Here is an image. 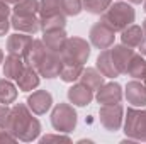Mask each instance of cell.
Listing matches in <instances>:
<instances>
[{
    "label": "cell",
    "mask_w": 146,
    "mask_h": 144,
    "mask_svg": "<svg viewBox=\"0 0 146 144\" xmlns=\"http://www.w3.org/2000/svg\"><path fill=\"white\" fill-rule=\"evenodd\" d=\"M3 129L10 132L17 141L31 143L36 141L41 134V122L33 117V112L27 104H15L10 108V115Z\"/></svg>",
    "instance_id": "cell-1"
},
{
    "label": "cell",
    "mask_w": 146,
    "mask_h": 144,
    "mask_svg": "<svg viewBox=\"0 0 146 144\" xmlns=\"http://www.w3.org/2000/svg\"><path fill=\"white\" fill-rule=\"evenodd\" d=\"M136 19V12L133 9L131 3L127 2H115V3H110L109 9L102 14V22H106L110 29H114L115 32L117 31H122L126 29L127 26H131Z\"/></svg>",
    "instance_id": "cell-2"
},
{
    "label": "cell",
    "mask_w": 146,
    "mask_h": 144,
    "mask_svg": "<svg viewBox=\"0 0 146 144\" xmlns=\"http://www.w3.org/2000/svg\"><path fill=\"white\" fill-rule=\"evenodd\" d=\"M124 134L131 141L146 143V108L129 107L126 112Z\"/></svg>",
    "instance_id": "cell-3"
},
{
    "label": "cell",
    "mask_w": 146,
    "mask_h": 144,
    "mask_svg": "<svg viewBox=\"0 0 146 144\" xmlns=\"http://www.w3.org/2000/svg\"><path fill=\"white\" fill-rule=\"evenodd\" d=\"M90 42L83 37H68L63 51L60 53L63 58V63H73V65H85L90 58Z\"/></svg>",
    "instance_id": "cell-4"
},
{
    "label": "cell",
    "mask_w": 146,
    "mask_h": 144,
    "mask_svg": "<svg viewBox=\"0 0 146 144\" xmlns=\"http://www.w3.org/2000/svg\"><path fill=\"white\" fill-rule=\"evenodd\" d=\"M76 122H78V115H76V110L73 108V105L61 104V102L58 105H54L53 112H51V126L54 131L70 134L75 131Z\"/></svg>",
    "instance_id": "cell-5"
},
{
    "label": "cell",
    "mask_w": 146,
    "mask_h": 144,
    "mask_svg": "<svg viewBox=\"0 0 146 144\" xmlns=\"http://www.w3.org/2000/svg\"><path fill=\"white\" fill-rule=\"evenodd\" d=\"M99 120L102 127L109 132H115L121 129L122 120H124V108L121 104H112V105H102L99 110Z\"/></svg>",
    "instance_id": "cell-6"
},
{
    "label": "cell",
    "mask_w": 146,
    "mask_h": 144,
    "mask_svg": "<svg viewBox=\"0 0 146 144\" xmlns=\"http://www.w3.org/2000/svg\"><path fill=\"white\" fill-rule=\"evenodd\" d=\"M88 37H90V44L94 48H97V49H107L115 41V31L110 29L106 22L99 20V22H95L90 27Z\"/></svg>",
    "instance_id": "cell-7"
},
{
    "label": "cell",
    "mask_w": 146,
    "mask_h": 144,
    "mask_svg": "<svg viewBox=\"0 0 146 144\" xmlns=\"http://www.w3.org/2000/svg\"><path fill=\"white\" fill-rule=\"evenodd\" d=\"M63 65H65V63H63V58H61L60 53L48 51V53L44 54V58L41 59V63H39V66H37L36 70H37V73H39L42 78L51 80V78L60 76Z\"/></svg>",
    "instance_id": "cell-8"
},
{
    "label": "cell",
    "mask_w": 146,
    "mask_h": 144,
    "mask_svg": "<svg viewBox=\"0 0 146 144\" xmlns=\"http://www.w3.org/2000/svg\"><path fill=\"white\" fill-rule=\"evenodd\" d=\"M26 104H27V107L31 108L33 114L44 115L49 108L53 107V95L48 90H36V92H33L27 97Z\"/></svg>",
    "instance_id": "cell-9"
},
{
    "label": "cell",
    "mask_w": 146,
    "mask_h": 144,
    "mask_svg": "<svg viewBox=\"0 0 146 144\" xmlns=\"http://www.w3.org/2000/svg\"><path fill=\"white\" fill-rule=\"evenodd\" d=\"M97 102L100 105H112V104H121L122 100V87L115 81L110 83H104L95 95Z\"/></svg>",
    "instance_id": "cell-10"
},
{
    "label": "cell",
    "mask_w": 146,
    "mask_h": 144,
    "mask_svg": "<svg viewBox=\"0 0 146 144\" xmlns=\"http://www.w3.org/2000/svg\"><path fill=\"white\" fill-rule=\"evenodd\" d=\"M10 26L17 32L24 34H36L41 31V22H39V14L37 15H15L12 14L10 17Z\"/></svg>",
    "instance_id": "cell-11"
},
{
    "label": "cell",
    "mask_w": 146,
    "mask_h": 144,
    "mask_svg": "<svg viewBox=\"0 0 146 144\" xmlns=\"http://www.w3.org/2000/svg\"><path fill=\"white\" fill-rule=\"evenodd\" d=\"M109 51H110V56H112V61H114L117 71L121 73V75H124L126 70H127L129 59L134 54V49L129 48V46H126V44H112L109 48Z\"/></svg>",
    "instance_id": "cell-12"
},
{
    "label": "cell",
    "mask_w": 146,
    "mask_h": 144,
    "mask_svg": "<svg viewBox=\"0 0 146 144\" xmlns=\"http://www.w3.org/2000/svg\"><path fill=\"white\" fill-rule=\"evenodd\" d=\"M124 95L127 104H131L133 107H146V87L141 81L138 80L127 81Z\"/></svg>",
    "instance_id": "cell-13"
},
{
    "label": "cell",
    "mask_w": 146,
    "mask_h": 144,
    "mask_svg": "<svg viewBox=\"0 0 146 144\" xmlns=\"http://www.w3.org/2000/svg\"><path fill=\"white\" fill-rule=\"evenodd\" d=\"M68 100L70 104L76 105V107H87L92 100H94V92L85 87L83 83H75L68 88Z\"/></svg>",
    "instance_id": "cell-14"
},
{
    "label": "cell",
    "mask_w": 146,
    "mask_h": 144,
    "mask_svg": "<svg viewBox=\"0 0 146 144\" xmlns=\"http://www.w3.org/2000/svg\"><path fill=\"white\" fill-rule=\"evenodd\" d=\"M31 42H33L31 34H24V32L10 34L9 39H7V51H9V54H17V56L24 58V54H26Z\"/></svg>",
    "instance_id": "cell-15"
},
{
    "label": "cell",
    "mask_w": 146,
    "mask_h": 144,
    "mask_svg": "<svg viewBox=\"0 0 146 144\" xmlns=\"http://www.w3.org/2000/svg\"><path fill=\"white\" fill-rule=\"evenodd\" d=\"M46 53H48V48H46V44L42 42V39H33V42L29 44V48H27V51H26V54H24V63H26V66L37 68Z\"/></svg>",
    "instance_id": "cell-16"
},
{
    "label": "cell",
    "mask_w": 146,
    "mask_h": 144,
    "mask_svg": "<svg viewBox=\"0 0 146 144\" xmlns=\"http://www.w3.org/2000/svg\"><path fill=\"white\" fill-rule=\"evenodd\" d=\"M66 39H68V36H66L65 29H56V31H46L42 36V42L46 44L48 51L61 53L66 44Z\"/></svg>",
    "instance_id": "cell-17"
},
{
    "label": "cell",
    "mask_w": 146,
    "mask_h": 144,
    "mask_svg": "<svg viewBox=\"0 0 146 144\" xmlns=\"http://www.w3.org/2000/svg\"><path fill=\"white\" fill-rule=\"evenodd\" d=\"M24 68H26V63H24L22 56L9 54L3 59V76L9 80H17L21 76V73L24 71Z\"/></svg>",
    "instance_id": "cell-18"
},
{
    "label": "cell",
    "mask_w": 146,
    "mask_h": 144,
    "mask_svg": "<svg viewBox=\"0 0 146 144\" xmlns=\"http://www.w3.org/2000/svg\"><path fill=\"white\" fill-rule=\"evenodd\" d=\"M39 76H41V75L37 73L36 68H33V66H26L24 71L21 73V76L15 80L19 90H21V92H31V90L37 88V87H39V81H41Z\"/></svg>",
    "instance_id": "cell-19"
},
{
    "label": "cell",
    "mask_w": 146,
    "mask_h": 144,
    "mask_svg": "<svg viewBox=\"0 0 146 144\" xmlns=\"http://www.w3.org/2000/svg\"><path fill=\"white\" fill-rule=\"evenodd\" d=\"M97 70L102 73L106 78H117V76H121V73L117 71V68H115V65L112 61L109 48L100 51V54L97 58Z\"/></svg>",
    "instance_id": "cell-20"
},
{
    "label": "cell",
    "mask_w": 146,
    "mask_h": 144,
    "mask_svg": "<svg viewBox=\"0 0 146 144\" xmlns=\"http://www.w3.org/2000/svg\"><path fill=\"white\" fill-rule=\"evenodd\" d=\"M143 39H145V32H143L141 26L131 24V26H127L126 29L121 31V41H122V44H126L129 48H139V44H141Z\"/></svg>",
    "instance_id": "cell-21"
},
{
    "label": "cell",
    "mask_w": 146,
    "mask_h": 144,
    "mask_svg": "<svg viewBox=\"0 0 146 144\" xmlns=\"http://www.w3.org/2000/svg\"><path fill=\"white\" fill-rule=\"evenodd\" d=\"M104 78L106 76L99 71L97 68H83V71L80 75V83H83L92 92H95V90H99L104 85Z\"/></svg>",
    "instance_id": "cell-22"
},
{
    "label": "cell",
    "mask_w": 146,
    "mask_h": 144,
    "mask_svg": "<svg viewBox=\"0 0 146 144\" xmlns=\"http://www.w3.org/2000/svg\"><path fill=\"white\" fill-rule=\"evenodd\" d=\"M39 22H41V31L42 32H46V31H56V29H65V26H66V15L63 12H58V14L39 17Z\"/></svg>",
    "instance_id": "cell-23"
},
{
    "label": "cell",
    "mask_w": 146,
    "mask_h": 144,
    "mask_svg": "<svg viewBox=\"0 0 146 144\" xmlns=\"http://www.w3.org/2000/svg\"><path fill=\"white\" fill-rule=\"evenodd\" d=\"M126 75H129L134 80H145L146 76V59L141 54H133V58L127 63Z\"/></svg>",
    "instance_id": "cell-24"
},
{
    "label": "cell",
    "mask_w": 146,
    "mask_h": 144,
    "mask_svg": "<svg viewBox=\"0 0 146 144\" xmlns=\"http://www.w3.org/2000/svg\"><path fill=\"white\" fill-rule=\"evenodd\" d=\"M17 100V87L9 78H0V104H14Z\"/></svg>",
    "instance_id": "cell-25"
},
{
    "label": "cell",
    "mask_w": 146,
    "mask_h": 144,
    "mask_svg": "<svg viewBox=\"0 0 146 144\" xmlns=\"http://www.w3.org/2000/svg\"><path fill=\"white\" fill-rule=\"evenodd\" d=\"M15 15H37L39 14V0H19L14 5Z\"/></svg>",
    "instance_id": "cell-26"
},
{
    "label": "cell",
    "mask_w": 146,
    "mask_h": 144,
    "mask_svg": "<svg viewBox=\"0 0 146 144\" xmlns=\"http://www.w3.org/2000/svg\"><path fill=\"white\" fill-rule=\"evenodd\" d=\"M83 71V65H73V63H65L61 73H60V78L65 81V83H75L76 80H80V75Z\"/></svg>",
    "instance_id": "cell-27"
},
{
    "label": "cell",
    "mask_w": 146,
    "mask_h": 144,
    "mask_svg": "<svg viewBox=\"0 0 146 144\" xmlns=\"http://www.w3.org/2000/svg\"><path fill=\"white\" fill-rule=\"evenodd\" d=\"M82 3H83V10L95 14V15H100L109 9L112 0H82Z\"/></svg>",
    "instance_id": "cell-28"
},
{
    "label": "cell",
    "mask_w": 146,
    "mask_h": 144,
    "mask_svg": "<svg viewBox=\"0 0 146 144\" xmlns=\"http://www.w3.org/2000/svg\"><path fill=\"white\" fill-rule=\"evenodd\" d=\"M10 27V7L7 2L0 0V37L5 36Z\"/></svg>",
    "instance_id": "cell-29"
},
{
    "label": "cell",
    "mask_w": 146,
    "mask_h": 144,
    "mask_svg": "<svg viewBox=\"0 0 146 144\" xmlns=\"http://www.w3.org/2000/svg\"><path fill=\"white\" fill-rule=\"evenodd\" d=\"M58 12H63L60 0H39V17L58 14Z\"/></svg>",
    "instance_id": "cell-30"
},
{
    "label": "cell",
    "mask_w": 146,
    "mask_h": 144,
    "mask_svg": "<svg viewBox=\"0 0 146 144\" xmlns=\"http://www.w3.org/2000/svg\"><path fill=\"white\" fill-rule=\"evenodd\" d=\"M61 3V10L66 17H75L83 10V3L82 0H60Z\"/></svg>",
    "instance_id": "cell-31"
},
{
    "label": "cell",
    "mask_w": 146,
    "mask_h": 144,
    "mask_svg": "<svg viewBox=\"0 0 146 144\" xmlns=\"http://www.w3.org/2000/svg\"><path fill=\"white\" fill-rule=\"evenodd\" d=\"M49 141H65V143H70L72 139L68 137V136H63V132H60V134H46L44 137H41V143H49Z\"/></svg>",
    "instance_id": "cell-32"
},
{
    "label": "cell",
    "mask_w": 146,
    "mask_h": 144,
    "mask_svg": "<svg viewBox=\"0 0 146 144\" xmlns=\"http://www.w3.org/2000/svg\"><path fill=\"white\" fill-rule=\"evenodd\" d=\"M9 115H10V107L5 105V104H0V127H2V129L5 127Z\"/></svg>",
    "instance_id": "cell-33"
},
{
    "label": "cell",
    "mask_w": 146,
    "mask_h": 144,
    "mask_svg": "<svg viewBox=\"0 0 146 144\" xmlns=\"http://www.w3.org/2000/svg\"><path fill=\"white\" fill-rule=\"evenodd\" d=\"M15 141H17V139H15L10 132H7L5 129L0 127V144L2 143H15Z\"/></svg>",
    "instance_id": "cell-34"
},
{
    "label": "cell",
    "mask_w": 146,
    "mask_h": 144,
    "mask_svg": "<svg viewBox=\"0 0 146 144\" xmlns=\"http://www.w3.org/2000/svg\"><path fill=\"white\" fill-rule=\"evenodd\" d=\"M139 51H141L143 56H146V36H145V39L141 41V44H139Z\"/></svg>",
    "instance_id": "cell-35"
},
{
    "label": "cell",
    "mask_w": 146,
    "mask_h": 144,
    "mask_svg": "<svg viewBox=\"0 0 146 144\" xmlns=\"http://www.w3.org/2000/svg\"><path fill=\"white\" fill-rule=\"evenodd\" d=\"M3 2H7V3H9V5H10V3H12V5H15V3H17V2H19V0H3Z\"/></svg>",
    "instance_id": "cell-36"
},
{
    "label": "cell",
    "mask_w": 146,
    "mask_h": 144,
    "mask_svg": "<svg viewBox=\"0 0 146 144\" xmlns=\"http://www.w3.org/2000/svg\"><path fill=\"white\" fill-rule=\"evenodd\" d=\"M127 2H129V3H134V5H136V3H141L143 0H127Z\"/></svg>",
    "instance_id": "cell-37"
},
{
    "label": "cell",
    "mask_w": 146,
    "mask_h": 144,
    "mask_svg": "<svg viewBox=\"0 0 146 144\" xmlns=\"http://www.w3.org/2000/svg\"><path fill=\"white\" fill-rule=\"evenodd\" d=\"M2 63H3V51L0 49V65H2Z\"/></svg>",
    "instance_id": "cell-38"
},
{
    "label": "cell",
    "mask_w": 146,
    "mask_h": 144,
    "mask_svg": "<svg viewBox=\"0 0 146 144\" xmlns=\"http://www.w3.org/2000/svg\"><path fill=\"white\" fill-rule=\"evenodd\" d=\"M143 32H145V36H146V19H145V22H143Z\"/></svg>",
    "instance_id": "cell-39"
},
{
    "label": "cell",
    "mask_w": 146,
    "mask_h": 144,
    "mask_svg": "<svg viewBox=\"0 0 146 144\" xmlns=\"http://www.w3.org/2000/svg\"><path fill=\"white\" fill-rule=\"evenodd\" d=\"M143 10L146 12V0H143Z\"/></svg>",
    "instance_id": "cell-40"
},
{
    "label": "cell",
    "mask_w": 146,
    "mask_h": 144,
    "mask_svg": "<svg viewBox=\"0 0 146 144\" xmlns=\"http://www.w3.org/2000/svg\"><path fill=\"white\" fill-rule=\"evenodd\" d=\"M145 87H146V76H145Z\"/></svg>",
    "instance_id": "cell-41"
}]
</instances>
